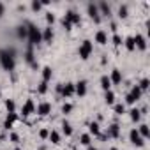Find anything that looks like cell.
I'll return each mask as SVG.
<instances>
[{
    "label": "cell",
    "instance_id": "7a4b0ae2",
    "mask_svg": "<svg viewBox=\"0 0 150 150\" xmlns=\"http://www.w3.org/2000/svg\"><path fill=\"white\" fill-rule=\"evenodd\" d=\"M0 65H2V69L4 71H14V67H16V60L6 51V50H0Z\"/></svg>",
    "mask_w": 150,
    "mask_h": 150
},
{
    "label": "cell",
    "instance_id": "f35d334b",
    "mask_svg": "<svg viewBox=\"0 0 150 150\" xmlns=\"http://www.w3.org/2000/svg\"><path fill=\"white\" fill-rule=\"evenodd\" d=\"M113 44H115V46H120V44H122V37H120L118 34H113Z\"/></svg>",
    "mask_w": 150,
    "mask_h": 150
},
{
    "label": "cell",
    "instance_id": "d6986e66",
    "mask_svg": "<svg viewBox=\"0 0 150 150\" xmlns=\"http://www.w3.org/2000/svg\"><path fill=\"white\" fill-rule=\"evenodd\" d=\"M27 34H28L27 25H18V27H16V35H18L20 39H27Z\"/></svg>",
    "mask_w": 150,
    "mask_h": 150
},
{
    "label": "cell",
    "instance_id": "ab89813d",
    "mask_svg": "<svg viewBox=\"0 0 150 150\" xmlns=\"http://www.w3.org/2000/svg\"><path fill=\"white\" fill-rule=\"evenodd\" d=\"M48 136H50V131H48V129H41V131H39V138H41V139H46Z\"/></svg>",
    "mask_w": 150,
    "mask_h": 150
},
{
    "label": "cell",
    "instance_id": "d590c367",
    "mask_svg": "<svg viewBox=\"0 0 150 150\" xmlns=\"http://www.w3.org/2000/svg\"><path fill=\"white\" fill-rule=\"evenodd\" d=\"M30 7H32V11H35V13H37V11L42 7V4H41V2H37V0H34V2L30 4Z\"/></svg>",
    "mask_w": 150,
    "mask_h": 150
},
{
    "label": "cell",
    "instance_id": "7dc6e473",
    "mask_svg": "<svg viewBox=\"0 0 150 150\" xmlns=\"http://www.w3.org/2000/svg\"><path fill=\"white\" fill-rule=\"evenodd\" d=\"M110 150H118V148H115V146H111V148H110Z\"/></svg>",
    "mask_w": 150,
    "mask_h": 150
},
{
    "label": "cell",
    "instance_id": "f6af8a7d",
    "mask_svg": "<svg viewBox=\"0 0 150 150\" xmlns=\"http://www.w3.org/2000/svg\"><path fill=\"white\" fill-rule=\"evenodd\" d=\"M62 87H64L62 83H60V85H57V92H58V94H62Z\"/></svg>",
    "mask_w": 150,
    "mask_h": 150
},
{
    "label": "cell",
    "instance_id": "ffe728a7",
    "mask_svg": "<svg viewBox=\"0 0 150 150\" xmlns=\"http://www.w3.org/2000/svg\"><path fill=\"white\" fill-rule=\"evenodd\" d=\"M141 94H143V92L139 90V87H138V85H134V87L131 88V92H129V96H131L134 101H139V99H141Z\"/></svg>",
    "mask_w": 150,
    "mask_h": 150
},
{
    "label": "cell",
    "instance_id": "c3c4849f",
    "mask_svg": "<svg viewBox=\"0 0 150 150\" xmlns=\"http://www.w3.org/2000/svg\"><path fill=\"white\" fill-rule=\"evenodd\" d=\"M2 139H4V136H2V134H0V141H2Z\"/></svg>",
    "mask_w": 150,
    "mask_h": 150
},
{
    "label": "cell",
    "instance_id": "83f0119b",
    "mask_svg": "<svg viewBox=\"0 0 150 150\" xmlns=\"http://www.w3.org/2000/svg\"><path fill=\"white\" fill-rule=\"evenodd\" d=\"M129 113H131V120H132V122H139V118H141V113H139V110H138V108H132Z\"/></svg>",
    "mask_w": 150,
    "mask_h": 150
},
{
    "label": "cell",
    "instance_id": "5bb4252c",
    "mask_svg": "<svg viewBox=\"0 0 150 150\" xmlns=\"http://www.w3.org/2000/svg\"><path fill=\"white\" fill-rule=\"evenodd\" d=\"M110 81H111V83H115V85H120V83H122V72H120L118 69H113V71H111Z\"/></svg>",
    "mask_w": 150,
    "mask_h": 150
},
{
    "label": "cell",
    "instance_id": "1f68e13d",
    "mask_svg": "<svg viewBox=\"0 0 150 150\" xmlns=\"http://www.w3.org/2000/svg\"><path fill=\"white\" fill-rule=\"evenodd\" d=\"M46 92H48V83H46V81H41V83H39V87H37V94L44 96Z\"/></svg>",
    "mask_w": 150,
    "mask_h": 150
},
{
    "label": "cell",
    "instance_id": "e575fe53",
    "mask_svg": "<svg viewBox=\"0 0 150 150\" xmlns=\"http://www.w3.org/2000/svg\"><path fill=\"white\" fill-rule=\"evenodd\" d=\"M138 87H139V90H141V92H145V90H148V87H150V81H148L146 78H143V80L139 81V85H138Z\"/></svg>",
    "mask_w": 150,
    "mask_h": 150
},
{
    "label": "cell",
    "instance_id": "2e32d148",
    "mask_svg": "<svg viewBox=\"0 0 150 150\" xmlns=\"http://www.w3.org/2000/svg\"><path fill=\"white\" fill-rule=\"evenodd\" d=\"M97 9H99V14H104V16H110L111 14V7L106 2H99L97 4Z\"/></svg>",
    "mask_w": 150,
    "mask_h": 150
},
{
    "label": "cell",
    "instance_id": "ba28073f",
    "mask_svg": "<svg viewBox=\"0 0 150 150\" xmlns=\"http://www.w3.org/2000/svg\"><path fill=\"white\" fill-rule=\"evenodd\" d=\"M21 113H23V117H28V115L35 113V104H34L32 99H27V103H25L23 108H21Z\"/></svg>",
    "mask_w": 150,
    "mask_h": 150
},
{
    "label": "cell",
    "instance_id": "60d3db41",
    "mask_svg": "<svg viewBox=\"0 0 150 150\" xmlns=\"http://www.w3.org/2000/svg\"><path fill=\"white\" fill-rule=\"evenodd\" d=\"M62 25H64V28H65V30H71V28H72V25H71L65 18H62Z\"/></svg>",
    "mask_w": 150,
    "mask_h": 150
},
{
    "label": "cell",
    "instance_id": "74e56055",
    "mask_svg": "<svg viewBox=\"0 0 150 150\" xmlns=\"http://www.w3.org/2000/svg\"><path fill=\"white\" fill-rule=\"evenodd\" d=\"M46 21H48L50 25H53V23H55V14H53V13H46Z\"/></svg>",
    "mask_w": 150,
    "mask_h": 150
},
{
    "label": "cell",
    "instance_id": "ac0fdd59",
    "mask_svg": "<svg viewBox=\"0 0 150 150\" xmlns=\"http://www.w3.org/2000/svg\"><path fill=\"white\" fill-rule=\"evenodd\" d=\"M96 42H99V44H106L108 42V34L104 32V30H99L97 34H96Z\"/></svg>",
    "mask_w": 150,
    "mask_h": 150
},
{
    "label": "cell",
    "instance_id": "277c9868",
    "mask_svg": "<svg viewBox=\"0 0 150 150\" xmlns=\"http://www.w3.org/2000/svg\"><path fill=\"white\" fill-rule=\"evenodd\" d=\"M129 139H131V143H132L134 146H143V145H145V139L139 136L138 129H131V131H129Z\"/></svg>",
    "mask_w": 150,
    "mask_h": 150
},
{
    "label": "cell",
    "instance_id": "d6a6232c",
    "mask_svg": "<svg viewBox=\"0 0 150 150\" xmlns=\"http://www.w3.org/2000/svg\"><path fill=\"white\" fill-rule=\"evenodd\" d=\"M80 143H81V145H87V146H90V143H92V138H90V134H81V138H80Z\"/></svg>",
    "mask_w": 150,
    "mask_h": 150
},
{
    "label": "cell",
    "instance_id": "7402d4cb",
    "mask_svg": "<svg viewBox=\"0 0 150 150\" xmlns=\"http://www.w3.org/2000/svg\"><path fill=\"white\" fill-rule=\"evenodd\" d=\"M101 87H103V90L104 92H108L110 88H111V81H110V76H101Z\"/></svg>",
    "mask_w": 150,
    "mask_h": 150
},
{
    "label": "cell",
    "instance_id": "b9f144b4",
    "mask_svg": "<svg viewBox=\"0 0 150 150\" xmlns=\"http://www.w3.org/2000/svg\"><path fill=\"white\" fill-rule=\"evenodd\" d=\"M11 141H13V143H20V136H18L16 132H11Z\"/></svg>",
    "mask_w": 150,
    "mask_h": 150
},
{
    "label": "cell",
    "instance_id": "52a82bcc",
    "mask_svg": "<svg viewBox=\"0 0 150 150\" xmlns=\"http://www.w3.org/2000/svg\"><path fill=\"white\" fill-rule=\"evenodd\" d=\"M32 48H34V46L28 44V48H27V51H25V62L30 64L34 69H37V62H35V58H34V50H32Z\"/></svg>",
    "mask_w": 150,
    "mask_h": 150
},
{
    "label": "cell",
    "instance_id": "30bf717a",
    "mask_svg": "<svg viewBox=\"0 0 150 150\" xmlns=\"http://www.w3.org/2000/svg\"><path fill=\"white\" fill-rule=\"evenodd\" d=\"M35 111H37V115L46 117V115H50V113H51V104H50V103H41V104H37Z\"/></svg>",
    "mask_w": 150,
    "mask_h": 150
},
{
    "label": "cell",
    "instance_id": "9a60e30c",
    "mask_svg": "<svg viewBox=\"0 0 150 150\" xmlns=\"http://www.w3.org/2000/svg\"><path fill=\"white\" fill-rule=\"evenodd\" d=\"M18 118H20V117H18V113H9V115H7V118H6V122H4V127L9 131V129L13 127V124H14Z\"/></svg>",
    "mask_w": 150,
    "mask_h": 150
},
{
    "label": "cell",
    "instance_id": "f546056e",
    "mask_svg": "<svg viewBox=\"0 0 150 150\" xmlns=\"http://www.w3.org/2000/svg\"><path fill=\"white\" fill-rule=\"evenodd\" d=\"M62 132H64L65 136H71V134H72V127H71L69 122H62Z\"/></svg>",
    "mask_w": 150,
    "mask_h": 150
},
{
    "label": "cell",
    "instance_id": "f1b7e54d",
    "mask_svg": "<svg viewBox=\"0 0 150 150\" xmlns=\"http://www.w3.org/2000/svg\"><path fill=\"white\" fill-rule=\"evenodd\" d=\"M104 101H106V104H115V94L111 90H108L104 94Z\"/></svg>",
    "mask_w": 150,
    "mask_h": 150
},
{
    "label": "cell",
    "instance_id": "bcb514c9",
    "mask_svg": "<svg viewBox=\"0 0 150 150\" xmlns=\"http://www.w3.org/2000/svg\"><path fill=\"white\" fill-rule=\"evenodd\" d=\"M88 150H97V148H94V146H88Z\"/></svg>",
    "mask_w": 150,
    "mask_h": 150
},
{
    "label": "cell",
    "instance_id": "5b68a950",
    "mask_svg": "<svg viewBox=\"0 0 150 150\" xmlns=\"http://www.w3.org/2000/svg\"><path fill=\"white\" fill-rule=\"evenodd\" d=\"M87 11H88V16H90L96 23L101 21V14H99V9H97V4H94V2L87 4Z\"/></svg>",
    "mask_w": 150,
    "mask_h": 150
},
{
    "label": "cell",
    "instance_id": "8d00e7d4",
    "mask_svg": "<svg viewBox=\"0 0 150 150\" xmlns=\"http://www.w3.org/2000/svg\"><path fill=\"white\" fill-rule=\"evenodd\" d=\"M71 111H72V104L65 103V104L62 106V113H65V115H67V113H71Z\"/></svg>",
    "mask_w": 150,
    "mask_h": 150
},
{
    "label": "cell",
    "instance_id": "7c38bea8",
    "mask_svg": "<svg viewBox=\"0 0 150 150\" xmlns=\"http://www.w3.org/2000/svg\"><path fill=\"white\" fill-rule=\"evenodd\" d=\"M62 97H71V96H74V83H65L64 87H62V94H60Z\"/></svg>",
    "mask_w": 150,
    "mask_h": 150
},
{
    "label": "cell",
    "instance_id": "4dcf8cb0",
    "mask_svg": "<svg viewBox=\"0 0 150 150\" xmlns=\"http://www.w3.org/2000/svg\"><path fill=\"white\" fill-rule=\"evenodd\" d=\"M113 110H115V113H117V115H124V113H125V104L117 103V104L113 106Z\"/></svg>",
    "mask_w": 150,
    "mask_h": 150
},
{
    "label": "cell",
    "instance_id": "e0dca14e",
    "mask_svg": "<svg viewBox=\"0 0 150 150\" xmlns=\"http://www.w3.org/2000/svg\"><path fill=\"white\" fill-rule=\"evenodd\" d=\"M53 37H55L53 28H51V27H46V28L42 30V41H44V42H51V41H53Z\"/></svg>",
    "mask_w": 150,
    "mask_h": 150
},
{
    "label": "cell",
    "instance_id": "484cf974",
    "mask_svg": "<svg viewBox=\"0 0 150 150\" xmlns=\"http://www.w3.org/2000/svg\"><path fill=\"white\" fill-rule=\"evenodd\" d=\"M48 138H50V141H51L53 145H58V143H60V134H58L57 131H50V136H48Z\"/></svg>",
    "mask_w": 150,
    "mask_h": 150
},
{
    "label": "cell",
    "instance_id": "836d02e7",
    "mask_svg": "<svg viewBox=\"0 0 150 150\" xmlns=\"http://www.w3.org/2000/svg\"><path fill=\"white\" fill-rule=\"evenodd\" d=\"M118 16H120V18H127V16H129L127 6H120V7H118Z\"/></svg>",
    "mask_w": 150,
    "mask_h": 150
},
{
    "label": "cell",
    "instance_id": "681fc988",
    "mask_svg": "<svg viewBox=\"0 0 150 150\" xmlns=\"http://www.w3.org/2000/svg\"><path fill=\"white\" fill-rule=\"evenodd\" d=\"M14 150H21V148H20V146H16V148H14Z\"/></svg>",
    "mask_w": 150,
    "mask_h": 150
},
{
    "label": "cell",
    "instance_id": "603a6c76",
    "mask_svg": "<svg viewBox=\"0 0 150 150\" xmlns=\"http://www.w3.org/2000/svg\"><path fill=\"white\" fill-rule=\"evenodd\" d=\"M51 76H53L51 67H48V65H46V67H42V81H46V83H48V81L51 80Z\"/></svg>",
    "mask_w": 150,
    "mask_h": 150
},
{
    "label": "cell",
    "instance_id": "7bdbcfd3",
    "mask_svg": "<svg viewBox=\"0 0 150 150\" xmlns=\"http://www.w3.org/2000/svg\"><path fill=\"white\" fill-rule=\"evenodd\" d=\"M134 103H136V101H134V99L127 94V96H125V104H134Z\"/></svg>",
    "mask_w": 150,
    "mask_h": 150
},
{
    "label": "cell",
    "instance_id": "9c48e42d",
    "mask_svg": "<svg viewBox=\"0 0 150 150\" xmlns=\"http://www.w3.org/2000/svg\"><path fill=\"white\" fill-rule=\"evenodd\" d=\"M74 94H78L80 97H83L87 94V81L85 80H80L78 83H74Z\"/></svg>",
    "mask_w": 150,
    "mask_h": 150
},
{
    "label": "cell",
    "instance_id": "ee69618b",
    "mask_svg": "<svg viewBox=\"0 0 150 150\" xmlns=\"http://www.w3.org/2000/svg\"><path fill=\"white\" fill-rule=\"evenodd\" d=\"M4 13H6V6L0 2V18H2V14H4Z\"/></svg>",
    "mask_w": 150,
    "mask_h": 150
},
{
    "label": "cell",
    "instance_id": "3957f363",
    "mask_svg": "<svg viewBox=\"0 0 150 150\" xmlns=\"http://www.w3.org/2000/svg\"><path fill=\"white\" fill-rule=\"evenodd\" d=\"M92 51H94L92 41H90V39H85V41L81 42V46H80V58H81V60H87V58L92 55Z\"/></svg>",
    "mask_w": 150,
    "mask_h": 150
},
{
    "label": "cell",
    "instance_id": "d4e9b609",
    "mask_svg": "<svg viewBox=\"0 0 150 150\" xmlns=\"http://www.w3.org/2000/svg\"><path fill=\"white\" fill-rule=\"evenodd\" d=\"M125 48H127L129 51H134V50H136V44H134V37H132V35L125 37Z\"/></svg>",
    "mask_w": 150,
    "mask_h": 150
},
{
    "label": "cell",
    "instance_id": "4316f807",
    "mask_svg": "<svg viewBox=\"0 0 150 150\" xmlns=\"http://www.w3.org/2000/svg\"><path fill=\"white\" fill-rule=\"evenodd\" d=\"M6 110H7L9 113H16V103H14L13 99H7V101H6Z\"/></svg>",
    "mask_w": 150,
    "mask_h": 150
},
{
    "label": "cell",
    "instance_id": "f907efd6",
    "mask_svg": "<svg viewBox=\"0 0 150 150\" xmlns=\"http://www.w3.org/2000/svg\"><path fill=\"white\" fill-rule=\"evenodd\" d=\"M0 97H2V90H0Z\"/></svg>",
    "mask_w": 150,
    "mask_h": 150
},
{
    "label": "cell",
    "instance_id": "8fae6325",
    "mask_svg": "<svg viewBox=\"0 0 150 150\" xmlns=\"http://www.w3.org/2000/svg\"><path fill=\"white\" fill-rule=\"evenodd\" d=\"M134 44H136V48L138 50H146V39L141 35V34H136V37H134Z\"/></svg>",
    "mask_w": 150,
    "mask_h": 150
},
{
    "label": "cell",
    "instance_id": "4fadbf2b",
    "mask_svg": "<svg viewBox=\"0 0 150 150\" xmlns=\"http://www.w3.org/2000/svg\"><path fill=\"white\" fill-rule=\"evenodd\" d=\"M106 136L108 138H118L120 136V125L118 124H111L110 129H108V132H106Z\"/></svg>",
    "mask_w": 150,
    "mask_h": 150
},
{
    "label": "cell",
    "instance_id": "816d5d0a",
    "mask_svg": "<svg viewBox=\"0 0 150 150\" xmlns=\"http://www.w3.org/2000/svg\"><path fill=\"white\" fill-rule=\"evenodd\" d=\"M74 150H78V148H74Z\"/></svg>",
    "mask_w": 150,
    "mask_h": 150
},
{
    "label": "cell",
    "instance_id": "6da1fadb",
    "mask_svg": "<svg viewBox=\"0 0 150 150\" xmlns=\"http://www.w3.org/2000/svg\"><path fill=\"white\" fill-rule=\"evenodd\" d=\"M27 28H28L27 39H28V44H30V46H35V44L42 42V30H39V28H37V25L28 23V25H27Z\"/></svg>",
    "mask_w": 150,
    "mask_h": 150
},
{
    "label": "cell",
    "instance_id": "8992f818",
    "mask_svg": "<svg viewBox=\"0 0 150 150\" xmlns=\"http://www.w3.org/2000/svg\"><path fill=\"white\" fill-rule=\"evenodd\" d=\"M64 18H65V20H67V21H69L71 25H80V23H81V16H80V14H78L76 11H74V9L67 11Z\"/></svg>",
    "mask_w": 150,
    "mask_h": 150
},
{
    "label": "cell",
    "instance_id": "cb8c5ba5",
    "mask_svg": "<svg viewBox=\"0 0 150 150\" xmlns=\"http://www.w3.org/2000/svg\"><path fill=\"white\" fill-rule=\"evenodd\" d=\"M88 131H90V134H94V136H99V134H101V127H99L97 122H90V124H88Z\"/></svg>",
    "mask_w": 150,
    "mask_h": 150
},
{
    "label": "cell",
    "instance_id": "44dd1931",
    "mask_svg": "<svg viewBox=\"0 0 150 150\" xmlns=\"http://www.w3.org/2000/svg\"><path fill=\"white\" fill-rule=\"evenodd\" d=\"M138 132H139V136H141L143 139H146V138L150 136V129H148V125H146V124H141V125L138 127Z\"/></svg>",
    "mask_w": 150,
    "mask_h": 150
}]
</instances>
